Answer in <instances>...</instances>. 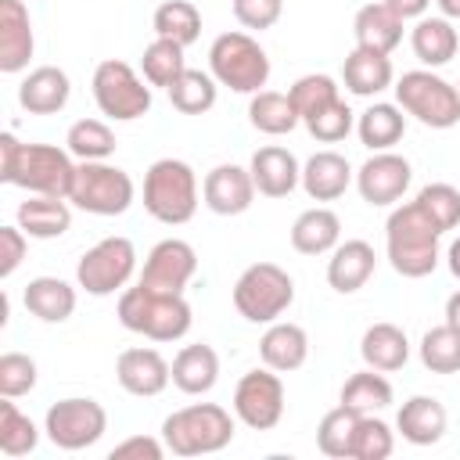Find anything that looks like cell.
<instances>
[{"label":"cell","mask_w":460,"mask_h":460,"mask_svg":"<svg viewBox=\"0 0 460 460\" xmlns=\"http://www.w3.org/2000/svg\"><path fill=\"white\" fill-rule=\"evenodd\" d=\"M302 126L309 129V137H313V140H320V144H338V140H345V137L356 129V115H352V108L338 97V101L323 104L320 111L305 115V119H302Z\"/></svg>","instance_id":"43"},{"label":"cell","mask_w":460,"mask_h":460,"mask_svg":"<svg viewBox=\"0 0 460 460\" xmlns=\"http://www.w3.org/2000/svg\"><path fill=\"white\" fill-rule=\"evenodd\" d=\"M72 97V79L58 65H40L18 83V104L29 115H58Z\"/></svg>","instance_id":"20"},{"label":"cell","mask_w":460,"mask_h":460,"mask_svg":"<svg viewBox=\"0 0 460 460\" xmlns=\"http://www.w3.org/2000/svg\"><path fill=\"white\" fill-rule=\"evenodd\" d=\"M194 273H198V252L183 237H165L147 252L137 284L151 291H165V295H183Z\"/></svg>","instance_id":"14"},{"label":"cell","mask_w":460,"mask_h":460,"mask_svg":"<svg viewBox=\"0 0 460 460\" xmlns=\"http://www.w3.org/2000/svg\"><path fill=\"white\" fill-rule=\"evenodd\" d=\"M248 172H252L255 190H259L262 198H288V194L302 183V165H298V158H295L288 147H280V144L259 147V151L252 155V162H248Z\"/></svg>","instance_id":"19"},{"label":"cell","mask_w":460,"mask_h":460,"mask_svg":"<svg viewBox=\"0 0 460 460\" xmlns=\"http://www.w3.org/2000/svg\"><path fill=\"white\" fill-rule=\"evenodd\" d=\"M219 381V356L212 345L198 341V345H183L172 356V385L183 395H205L212 392Z\"/></svg>","instance_id":"29"},{"label":"cell","mask_w":460,"mask_h":460,"mask_svg":"<svg viewBox=\"0 0 460 460\" xmlns=\"http://www.w3.org/2000/svg\"><path fill=\"white\" fill-rule=\"evenodd\" d=\"M151 29L162 40H172L180 47H190L201 36V11L190 0H165L151 14Z\"/></svg>","instance_id":"37"},{"label":"cell","mask_w":460,"mask_h":460,"mask_svg":"<svg viewBox=\"0 0 460 460\" xmlns=\"http://www.w3.org/2000/svg\"><path fill=\"white\" fill-rule=\"evenodd\" d=\"M288 97L295 101L298 115L305 119V115H313V111H320L323 104L338 101V97H341V86H338V79L327 75V72H309V75H298V79L291 83Z\"/></svg>","instance_id":"44"},{"label":"cell","mask_w":460,"mask_h":460,"mask_svg":"<svg viewBox=\"0 0 460 460\" xmlns=\"http://www.w3.org/2000/svg\"><path fill=\"white\" fill-rule=\"evenodd\" d=\"M137 270V248L129 237H104L97 241L93 248L83 252V259L75 262V284L86 291V295H115L129 284Z\"/></svg>","instance_id":"11"},{"label":"cell","mask_w":460,"mask_h":460,"mask_svg":"<svg viewBox=\"0 0 460 460\" xmlns=\"http://www.w3.org/2000/svg\"><path fill=\"white\" fill-rule=\"evenodd\" d=\"M449 413L435 395H410L399 413H395V428L410 446H435L446 435Z\"/></svg>","instance_id":"24"},{"label":"cell","mask_w":460,"mask_h":460,"mask_svg":"<svg viewBox=\"0 0 460 460\" xmlns=\"http://www.w3.org/2000/svg\"><path fill=\"white\" fill-rule=\"evenodd\" d=\"M165 442L162 438H151V435H129L122 438L119 446H111V460H162L165 456Z\"/></svg>","instance_id":"50"},{"label":"cell","mask_w":460,"mask_h":460,"mask_svg":"<svg viewBox=\"0 0 460 460\" xmlns=\"http://www.w3.org/2000/svg\"><path fill=\"white\" fill-rule=\"evenodd\" d=\"M18 226L36 237V241H54L72 226V208L68 198H50V194H29L18 205Z\"/></svg>","instance_id":"31"},{"label":"cell","mask_w":460,"mask_h":460,"mask_svg":"<svg viewBox=\"0 0 460 460\" xmlns=\"http://www.w3.org/2000/svg\"><path fill=\"white\" fill-rule=\"evenodd\" d=\"M25 248H29V234L22 226H0V277L4 280L22 266Z\"/></svg>","instance_id":"49"},{"label":"cell","mask_w":460,"mask_h":460,"mask_svg":"<svg viewBox=\"0 0 460 460\" xmlns=\"http://www.w3.org/2000/svg\"><path fill=\"white\" fill-rule=\"evenodd\" d=\"M392 399H395L392 381H388L381 370H374V367L352 374V377L341 385V395H338V402L349 406V410H356V413H377V410L392 406Z\"/></svg>","instance_id":"36"},{"label":"cell","mask_w":460,"mask_h":460,"mask_svg":"<svg viewBox=\"0 0 460 460\" xmlns=\"http://www.w3.org/2000/svg\"><path fill=\"white\" fill-rule=\"evenodd\" d=\"M406 133V111L388 101H374L359 119H356V137L370 151H392Z\"/></svg>","instance_id":"33"},{"label":"cell","mask_w":460,"mask_h":460,"mask_svg":"<svg viewBox=\"0 0 460 460\" xmlns=\"http://www.w3.org/2000/svg\"><path fill=\"white\" fill-rule=\"evenodd\" d=\"M25 309L43 323H65L75 313V288L61 277H32L22 291Z\"/></svg>","instance_id":"32"},{"label":"cell","mask_w":460,"mask_h":460,"mask_svg":"<svg viewBox=\"0 0 460 460\" xmlns=\"http://www.w3.org/2000/svg\"><path fill=\"white\" fill-rule=\"evenodd\" d=\"M420 208L435 219V226L446 234L453 226H460V190L453 183H424L417 190Z\"/></svg>","instance_id":"46"},{"label":"cell","mask_w":460,"mask_h":460,"mask_svg":"<svg viewBox=\"0 0 460 460\" xmlns=\"http://www.w3.org/2000/svg\"><path fill=\"white\" fill-rule=\"evenodd\" d=\"M248 122L259 133H266V137H284V133H291L302 122V115H298V108H295V101L288 93H280V90H259L248 101Z\"/></svg>","instance_id":"34"},{"label":"cell","mask_w":460,"mask_h":460,"mask_svg":"<svg viewBox=\"0 0 460 460\" xmlns=\"http://www.w3.org/2000/svg\"><path fill=\"white\" fill-rule=\"evenodd\" d=\"M374 266H377L374 244H367L363 237L338 241V248L327 259V284L338 295H352V291H359L374 277Z\"/></svg>","instance_id":"21"},{"label":"cell","mask_w":460,"mask_h":460,"mask_svg":"<svg viewBox=\"0 0 460 460\" xmlns=\"http://www.w3.org/2000/svg\"><path fill=\"white\" fill-rule=\"evenodd\" d=\"M165 93H169V104L180 115H205V111H212V104L219 97V83L212 79V72L183 68Z\"/></svg>","instance_id":"35"},{"label":"cell","mask_w":460,"mask_h":460,"mask_svg":"<svg viewBox=\"0 0 460 460\" xmlns=\"http://www.w3.org/2000/svg\"><path fill=\"white\" fill-rule=\"evenodd\" d=\"M137 198L133 176L111 162H79L68 201L90 216H122Z\"/></svg>","instance_id":"10"},{"label":"cell","mask_w":460,"mask_h":460,"mask_svg":"<svg viewBox=\"0 0 460 460\" xmlns=\"http://www.w3.org/2000/svg\"><path fill=\"white\" fill-rule=\"evenodd\" d=\"M435 7L442 11V18H460V0H435Z\"/></svg>","instance_id":"54"},{"label":"cell","mask_w":460,"mask_h":460,"mask_svg":"<svg viewBox=\"0 0 460 460\" xmlns=\"http://www.w3.org/2000/svg\"><path fill=\"white\" fill-rule=\"evenodd\" d=\"M446 323H453V327L460 331V291H453V295L446 298Z\"/></svg>","instance_id":"52"},{"label":"cell","mask_w":460,"mask_h":460,"mask_svg":"<svg viewBox=\"0 0 460 460\" xmlns=\"http://www.w3.org/2000/svg\"><path fill=\"white\" fill-rule=\"evenodd\" d=\"M359 356L367 367L381 370V374H392V370H402L406 359H410V338L399 323H370L359 338Z\"/></svg>","instance_id":"28"},{"label":"cell","mask_w":460,"mask_h":460,"mask_svg":"<svg viewBox=\"0 0 460 460\" xmlns=\"http://www.w3.org/2000/svg\"><path fill=\"white\" fill-rule=\"evenodd\" d=\"M115 381L122 385V392L140 395V399H151V395H162L169 388L172 363L158 349H147V345L122 349L119 359H115Z\"/></svg>","instance_id":"17"},{"label":"cell","mask_w":460,"mask_h":460,"mask_svg":"<svg viewBox=\"0 0 460 460\" xmlns=\"http://www.w3.org/2000/svg\"><path fill=\"white\" fill-rule=\"evenodd\" d=\"M280 14H284V0H234V18L252 32L273 29Z\"/></svg>","instance_id":"48"},{"label":"cell","mask_w":460,"mask_h":460,"mask_svg":"<svg viewBox=\"0 0 460 460\" xmlns=\"http://www.w3.org/2000/svg\"><path fill=\"white\" fill-rule=\"evenodd\" d=\"M162 442L176 456L219 453L234 442V417L219 402H190L162 420Z\"/></svg>","instance_id":"4"},{"label":"cell","mask_w":460,"mask_h":460,"mask_svg":"<svg viewBox=\"0 0 460 460\" xmlns=\"http://www.w3.org/2000/svg\"><path fill=\"white\" fill-rule=\"evenodd\" d=\"M259 359L262 367L277 370V374H291L309 359V334L305 327L291 323V320H273L266 327V334L259 338Z\"/></svg>","instance_id":"22"},{"label":"cell","mask_w":460,"mask_h":460,"mask_svg":"<svg viewBox=\"0 0 460 460\" xmlns=\"http://www.w3.org/2000/svg\"><path fill=\"white\" fill-rule=\"evenodd\" d=\"M363 413L349 410V406H334L320 417L316 424V446L323 456H334V460H352V435H356V424H359Z\"/></svg>","instance_id":"39"},{"label":"cell","mask_w":460,"mask_h":460,"mask_svg":"<svg viewBox=\"0 0 460 460\" xmlns=\"http://www.w3.org/2000/svg\"><path fill=\"white\" fill-rule=\"evenodd\" d=\"M395 104L428 129H453L460 122V90L435 68H413L395 79Z\"/></svg>","instance_id":"7"},{"label":"cell","mask_w":460,"mask_h":460,"mask_svg":"<svg viewBox=\"0 0 460 460\" xmlns=\"http://www.w3.org/2000/svg\"><path fill=\"white\" fill-rule=\"evenodd\" d=\"M144 208L165 226H183L198 212V172L183 158H158L144 172Z\"/></svg>","instance_id":"5"},{"label":"cell","mask_w":460,"mask_h":460,"mask_svg":"<svg viewBox=\"0 0 460 460\" xmlns=\"http://www.w3.org/2000/svg\"><path fill=\"white\" fill-rule=\"evenodd\" d=\"M65 147L79 162H108L115 155L119 140H115V133H111L108 122H101V119H79V122L68 126Z\"/></svg>","instance_id":"38"},{"label":"cell","mask_w":460,"mask_h":460,"mask_svg":"<svg viewBox=\"0 0 460 460\" xmlns=\"http://www.w3.org/2000/svg\"><path fill=\"white\" fill-rule=\"evenodd\" d=\"M341 83L349 93L356 97H377L381 90H388L395 83V68H392V58L381 54V50H367V47H356L349 50L345 65H341Z\"/></svg>","instance_id":"25"},{"label":"cell","mask_w":460,"mask_h":460,"mask_svg":"<svg viewBox=\"0 0 460 460\" xmlns=\"http://www.w3.org/2000/svg\"><path fill=\"white\" fill-rule=\"evenodd\" d=\"M456 90H460V83H456Z\"/></svg>","instance_id":"55"},{"label":"cell","mask_w":460,"mask_h":460,"mask_svg":"<svg viewBox=\"0 0 460 460\" xmlns=\"http://www.w3.org/2000/svg\"><path fill=\"white\" fill-rule=\"evenodd\" d=\"M0 180L29 194L68 198L75 180V162L68 147L54 144H22L14 133L0 137Z\"/></svg>","instance_id":"1"},{"label":"cell","mask_w":460,"mask_h":460,"mask_svg":"<svg viewBox=\"0 0 460 460\" xmlns=\"http://www.w3.org/2000/svg\"><path fill=\"white\" fill-rule=\"evenodd\" d=\"M338 241H341V219L327 205H313L298 212V219L291 223V248L298 255H327L338 248Z\"/></svg>","instance_id":"26"},{"label":"cell","mask_w":460,"mask_h":460,"mask_svg":"<svg viewBox=\"0 0 460 460\" xmlns=\"http://www.w3.org/2000/svg\"><path fill=\"white\" fill-rule=\"evenodd\" d=\"M420 363L431 374H456L460 370V331L453 323H438L420 338Z\"/></svg>","instance_id":"41"},{"label":"cell","mask_w":460,"mask_h":460,"mask_svg":"<svg viewBox=\"0 0 460 460\" xmlns=\"http://www.w3.org/2000/svg\"><path fill=\"white\" fill-rule=\"evenodd\" d=\"M388 11H395L402 22H410V18H424L428 14V7H431V0H381Z\"/></svg>","instance_id":"51"},{"label":"cell","mask_w":460,"mask_h":460,"mask_svg":"<svg viewBox=\"0 0 460 460\" xmlns=\"http://www.w3.org/2000/svg\"><path fill=\"white\" fill-rule=\"evenodd\" d=\"M352 36H356V47L392 54L402 43V18L395 11H388L381 0L363 4L352 18Z\"/></svg>","instance_id":"30"},{"label":"cell","mask_w":460,"mask_h":460,"mask_svg":"<svg viewBox=\"0 0 460 460\" xmlns=\"http://www.w3.org/2000/svg\"><path fill=\"white\" fill-rule=\"evenodd\" d=\"M36 442H40V431H36L32 417H25L14 406V399H4L0 402V453L25 456L36 449Z\"/></svg>","instance_id":"42"},{"label":"cell","mask_w":460,"mask_h":460,"mask_svg":"<svg viewBox=\"0 0 460 460\" xmlns=\"http://www.w3.org/2000/svg\"><path fill=\"white\" fill-rule=\"evenodd\" d=\"M234 417L252 431H270L284 417V381L270 367L241 374L234 388Z\"/></svg>","instance_id":"13"},{"label":"cell","mask_w":460,"mask_h":460,"mask_svg":"<svg viewBox=\"0 0 460 460\" xmlns=\"http://www.w3.org/2000/svg\"><path fill=\"white\" fill-rule=\"evenodd\" d=\"M446 259H449V273L460 280V237L449 244V252H446Z\"/></svg>","instance_id":"53"},{"label":"cell","mask_w":460,"mask_h":460,"mask_svg":"<svg viewBox=\"0 0 460 460\" xmlns=\"http://www.w3.org/2000/svg\"><path fill=\"white\" fill-rule=\"evenodd\" d=\"M392 449H395V431L381 417L363 413L352 435V460H385L392 456Z\"/></svg>","instance_id":"45"},{"label":"cell","mask_w":460,"mask_h":460,"mask_svg":"<svg viewBox=\"0 0 460 460\" xmlns=\"http://www.w3.org/2000/svg\"><path fill=\"white\" fill-rule=\"evenodd\" d=\"M410 180H413V169H410V162H406L402 155H395V151H374V155L356 169V190H359V198H363L367 205H374V208L395 205V201L406 194Z\"/></svg>","instance_id":"15"},{"label":"cell","mask_w":460,"mask_h":460,"mask_svg":"<svg viewBox=\"0 0 460 460\" xmlns=\"http://www.w3.org/2000/svg\"><path fill=\"white\" fill-rule=\"evenodd\" d=\"M255 194L259 190H255L252 172L244 165H234V162H219L201 180V201L216 216H241V212H248Z\"/></svg>","instance_id":"16"},{"label":"cell","mask_w":460,"mask_h":460,"mask_svg":"<svg viewBox=\"0 0 460 460\" xmlns=\"http://www.w3.org/2000/svg\"><path fill=\"white\" fill-rule=\"evenodd\" d=\"M438 237L442 230L435 226V219L420 208V201H406L395 205L388 223H385V248H388V262L399 277L420 280L428 273H435L438 266Z\"/></svg>","instance_id":"2"},{"label":"cell","mask_w":460,"mask_h":460,"mask_svg":"<svg viewBox=\"0 0 460 460\" xmlns=\"http://www.w3.org/2000/svg\"><path fill=\"white\" fill-rule=\"evenodd\" d=\"M93 101L101 108V115L115 119V122H133L140 115L151 111V83L144 75H137L133 65L119 61V58H104L93 68Z\"/></svg>","instance_id":"9"},{"label":"cell","mask_w":460,"mask_h":460,"mask_svg":"<svg viewBox=\"0 0 460 460\" xmlns=\"http://www.w3.org/2000/svg\"><path fill=\"white\" fill-rule=\"evenodd\" d=\"M208 72L219 86H230L234 93H259L270 83V54L262 43L248 32H219L208 47Z\"/></svg>","instance_id":"6"},{"label":"cell","mask_w":460,"mask_h":460,"mask_svg":"<svg viewBox=\"0 0 460 460\" xmlns=\"http://www.w3.org/2000/svg\"><path fill=\"white\" fill-rule=\"evenodd\" d=\"M36 50L32 18L22 0H0V72L14 75L29 68V58Z\"/></svg>","instance_id":"18"},{"label":"cell","mask_w":460,"mask_h":460,"mask_svg":"<svg viewBox=\"0 0 460 460\" xmlns=\"http://www.w3.org/2000/svg\"><path fill=\"white\" fill-rule=\"evenodd\" d=\"M36 359L25 352H4L0 356V395L4 399H22L36 388Z\"/></svg>","instance_id":"47"},{"label":"cell","mask_w":460,"mask_h":460,"mask_svg":"<svg viewBox=\"0 0 460 460\" xmlns=\"http://www.w3.org/2000/svg\"><path fill=\"white\" fill-rule=\"evenodd\" d=\"M295 302V280L277 262H252L234 280V309L248 323H273Z\"/></svg>","instance_id":"8"},{"label":"cell","mask_w":460,"mask_h":460,"mask_svg":"<svg viewBox=\"0 0 460 460\" xmlns=\"http://www.w3.org/2000/svg\"><path fill=\"white\" fill-rule=\"evenodd\" d=\"M410 47H413V58L424 65V68H442L456 58L460 50V36L453 29L449 18L435 14V18H417V25L410 29Z\"/></svg>","instance_id":"27"},{"label":"cell","mask_w":460,"mask_h":460,"mask_svg":"<svg viewBox=\"0 0 460 460\" xmlns=\"http://www.w3.org/2000/svg\"><path fill=\"white\" fill-rule=\"evenodd\" d=\"M183 50H187V47H180V43H172V40L155 36V40L144 47V58H140V72H144V79H147L151 86L169 90V86H172V79L187 68Z\"/></svg>","instance_id":"40"},{"label":"cell","mask_w":460,"mask_h":460,"mask_svg":"<svg viewBox=\"0 0 460 460\" xmlns=\"http://www.w3.org/2000/svg\"><path fill=\"white\" fill-rule=\"evenodd\" d=\"M352 180H356V172H352L349 158L338 151H316L302 165V190L313 201H338Z\"/></svg>","instance_id":"23"},{"label":"cell","mask_w":460,"mask_h":460,"mask_svg":"<svg viewBox=\"0 0 460 460\" xmlns=\"http://www.w3.org/2000/svg\"><path fill=\"white\" fill-rule=\"evenodd\" d=\"M43 431L58 449L75 453V449L101 442V435L108 431V410L90 395H68L47 410Z\"/></svg>","instance_id":"12"},{"label":"cell","mask_w":460,"mask_h":460,"mask_svg":"<svg viewBox=\"0 0 460 460\" xmlns=\"http://www.w3.org/2000/svg\"><path fill=\"white\" fill-rule=\"evenodd\" d=\"M119 323L133 334H144L151 341H180L190 323H194V313H190V302L183 295H165V291H151L144 284L137 288H126L119 295Z\"/></svg>","instance_id":"3"}]
</instances>
